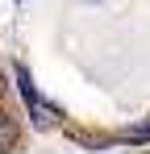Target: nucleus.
I'll use <instances>...</instances> for the list:
<instances>
[{
	"instance_id": "4",
	"label": "nucleus",
	"mask_w": 150,
	"mask_h": 154,
	"mask_svg": "<svg viewBox=\"0 0 150 154\" xmlns=\"http://www.w3.org/2000/svg\"><path fill=\"white\" fill-rule=\"evenodd\" d=\"M0 96H4V75H0Z\"/></svg>"
},
{
	"instance_id": "2",
	"label": "nucleus",
	"mask_w": 150,
	"mask_h": 154,
	"mask_svg": "<svg viewBox=\"0 0 150 154\" xmlns=\"http://www.w3.org/2000/svg\"><path fill=\"white\" fill-rule=\"evenodd\" d=\"M13 146H17V121L8 112H0V154L13 150Z\"/></svg>"
},
{
	"instance_id": "3",
	"label": "nucleus",
	"mask_w": 150,
	"mask_h": 154,
	"mask_svg": "<svg viewBox=\"0 0 150 154\" xmlns=\"http://www.w3.org/2000/svg\"><path fill=\"white\" fill-rule=\"evenodd\" d=\"M125 137H129V142H146V137H150V125H138V129H129Z\"/></svg>"
},
{
	"instance_id": "1",
	"label": "nucleus",
	"mask_w": 150,
	"mask_h": 154,
	"mask_svg": "<svg viewBox=\"0 0 150 154\" xmlns=\"http://www.w3.org/2000/svg\"><path fill=\"white\" fill-rule=\"evenodd\" d=\"M17 92L25 96V104H29V117H33V125L38 129H50L58 117H54V108L50 104H42V96H38V88H33V79H29V71L25 67H17Z\"/></svg>"
}]
</instances>
